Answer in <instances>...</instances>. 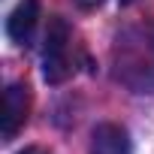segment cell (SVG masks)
<instances>
[{"instance_id":"cell-1","label":"cell","mask_w":154,"mask_h":154,"mask_svg":"<svg viewBox=\"0 0 154 154\" xmlns=\"http://www.w3.org/2000/svg\"><path fill=\"white\" fill-rule=\"evenodd\" d=\"M115 79L133 94H154V21L124 27L112 45Z\"/></svg>"},{"instance_id":"cell-2","label":"cell","mask_w":154,"mask_h":154,"mask_svg":"<svg viewBox=\"0 0 154 154\" xmlns=\"http://www.w3.org/2000/svg\"><path fill=\"white\" fill-rule=\"evenodd\" d=\"M72 72L69 66V24L63 18H51L45 30V51H42V79L48 85H60Z\"/></svg>"},{"instance_id":"cell-3","label":"cell","mask_w":154,"mask_h":154,"mask_svg":"<svg viewBox=\"0 0 154 154\" xmlns=\"http://www.w3.org/2000/svg\"><path fill=\"white\" fill-rule=\"evenodd\" d=\"M27 109H30L27 88L21 82L9 85L6 88V100H3V139H12L21 130V124L27 121Z\"/></svg>"},{"instance_id":"cell-4","label":"cell","mask_w":154,"mask_h":154,"mask_svg":"<svg viewBox=\"0 0 154 154\" xmlns=\"http://www.w3.org/2000/svg\"><path fill=\"white\" fill-rule=\"evenodd\" d=\"M91 154H133L127 130L121 124H97L91 133Z\"/></svg>"},{"instance_id":"cell-5","label":"cell","mask_w":154,"mask_h":154,"mask_svg":"<svg viewBox=\"0 0 154 154\" xmlns=\"http://www.w3.org/2000/svg\"><path fill=\"white\" fill-rule=\"evenodd\" d=\"M39 21V0H21L6 18V33L15 42H27Z\"/></svg>"},{"instance_id":"cell-6","label":"cell","mask_w":154,"mask_h":154,"mask_svg":"<svg viewBox=\"0 0 154 154\" xmlns=\"http://www.w3.org/2000/svg\"><path fill=\"white\" fill-rule=\"evenodd\" d=\"M18 154H48L45 148H39V145H27L24 151H18Z\"/></svg>"},{"instance_id":"cell-7","label":"cell","mask_w":154,"mask_h":154,"mask_svg":"<svg viewBox=\"0 0 154 154\" xmlns=\"http://www.w3.org/2000/svg\"><path fill=\"white\" fill-rule=\"evenodd\" d=\"M79 6H85V9H91V6H97V3H103V0H75Z\"/></svg>"},{"instance_id":"cell-8","label":"cell","mask_w":154,"mask_h":154,"mask_svg":"<svg viewBox=\"0 0 154 154\" xmlns=\"http://www.w3.org/2000/svg\"><path fill=\"white\" fill-rule=\"evenodd\" d=\"M121 3H133V0H121Z\"/></svg>"}]
</instances>
